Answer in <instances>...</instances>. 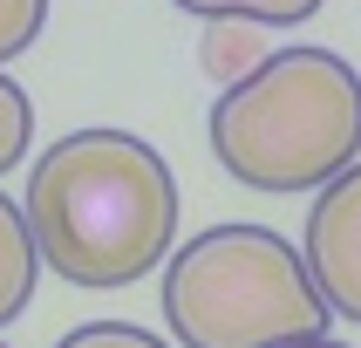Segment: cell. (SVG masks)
<instances>
[{
	"label": "cell",
	"mask_w": 361,
	"mask_h": 348,
	"mask_svg": "<svg viewBox=\"0 0 361 348\" xmlns=\"http://www.w3.org/2000/svg\"><path fill=\"white\" fill-rule=\"evenodd\" d=\"M55 348H171V342L137 321H89V328H68Z\"/></svg>",
	"instance_id": "obj_9"
},
{
	"label": "cell",
	"mask_w": 361,
	"mask_h": 348,
	"mask_svg": "<svg viewBox=\"0 0 361 348\" xmlns=\"http://www.w3.org/2000/svg\"><path fill=\"white\" fill-rule=\"evenodd\" d=\"M327 321L307 260L273 225H212L164 253V328L178 348H293Z\"/></svg>",
	"instance_id": "obj_3"
},
{
	"label": "cell",
	"mask_w": 361,
	"mask_h": 348,
	"mask_svg": "<svg viewBox=\"0 0 361 348\" xmlns=\"http://www.w3.org/2000/svg\"><path fill=\"white\" fill-rule=\"evenodd\" d=\"M300 260H307V273H314V287H321L327 314L361 321V157L314 191Z\"/></svg>",
	"instance_id": "obj_4"
},
{
	"label": "cell",
	"mask_w": 361,
	"mask_h": 348,
	"mask_svg": "<svg viewBox=\"0 0 361 348\" xmlns=\"http://www.w3.org/2000/svg\"><path fill=\"white\" fill-rule=\"evenodd\" d=\"M198 20H259V28H300L327 7V0H171Z\"/></svg>",
	"instance_id": "obj_6"
},
{
	"label": "cell",
	"mask_w": 361,
	"mask_h": 348,
	"mask_svg": "<svg viewBox=\"0 0 361 348\" xmlns=\"http://www.w3.org/2000/svg\"><path fill=\"white\" fill-rule=\"evenodd\" d=\"M27 143H35V102L14 76H0V178L27 157Z\"/></svg>",
	"instance_id": "obj_7"
},
{
	"label": "cell",
	"mask_w": 361,
	"mask_h": 348,
	"mask_svg": "<svg viewBox=\"0 0 361 348\" xmlns=\"http://www.w3.org/2000/svg\"><path fill=\"white\" fill-rule=\"evenodd\" d=\"M48 28V0H0V68L14 55H27Z\"/></svg>",
	"instance_id": "obj_8"
},
{
	"label": "cell",
	"mask_w": 361,
	"mask_h": 348,
	"mask_svg": "<svg viewBox=\"0 0 361 348\" xmlns=\"http://www.w3.org/2000/svg\"><path fill=\"white\" fill-rule=\"evenodd\" d=\"M212 157L225 178L300 198L361 157V76L334 48H280L212 102Z\"/></svg>",
	"instance_id": "obj_2"
},
{
	"label": "cell",
	"mask_w": 361,
	"mask_h": 348,
	"mask_svg": "<svg viewBox=\"0 0 361 348\" xmlns=\"http://www.w3.org/2000/svg\"><path fill=\"white\" fill-rule=\"evenodd\" d=\"M35 280H41V253H35V239H27L20 205L0 191V328L35 301Z\"/></svg>",
	"instance_id": "obj_5"
},
{
	"label": "cell",
	"mask_w": 361,
	"mask_h": 348,
	"mask_svg": "<svg viewBox=\"0 0 361 348\" xmlns=\"http://www.w3.org/2000/svg\"><path fill=\"white\" fill-rule=\"evenodd\" d=\"M0 348H7V342H0Z\"/></svg>",
	"instance_id": "obj_11"
},
{
	"label": "cell",
	"mask_w": 361,
	"mask_h": 348,
	"mask_svg": "<svg viewBox=\"0 0 361 348\" xmlns=\"http://www.w3.org/2000/svg\"><path fill=\"white\" fill-rule=\"evenodd\" d=\"M293 348H348V342H334V335H314V342H293Z\"/></svg>",
	"instance_id": "obj_10"
},
{
	"label": "cell",
	"mask_w": 361,
	"mask_h": 348,
	"mask_svg": "<svg viewBox=\"0 0 361 348\" xmlns=\"http://www.w3.org/2000/svg\"><path fill=\"white\" fill-rule=\"evenodd\" d=\"M20 219L41 266L68 287L109 294L157 273L178 246V178L157 143L130 130H68L35 157Z\"/></svg>",
	"instance_id": "obj_1"
}]
</instances>
